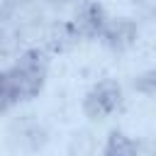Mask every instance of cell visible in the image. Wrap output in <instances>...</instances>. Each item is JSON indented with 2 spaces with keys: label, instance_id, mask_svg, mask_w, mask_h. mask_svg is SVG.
<instances>
[{
  "label": "cell",
  "instance_id": "cell-9",
  "mask_svg": "<svg viewBox=\"0 0 156 156\" xmlns=\"http://www.w3.org/2000/svg\"><path fill=\"white\" fill-rule=\"evenodd\" d=\"M134 5H136V10H139L141 17L156 22V0H134Z\"/></svg>",
  "mask_w": 156,
  "mask_h": 156
},
{
  "label": "cell",
  "instance_id": "cell-5",
  "mask_svg": "<svg viewBox=\"0 0 156 156\" xmlns=\"http://www.w3.org/2000/svg\"><path fill=\"white\" fill-rule=\"evenodd\" d=\"M136 37H139V27H136V22L122 17V20H112V22H107V27H105L100 41H102L107 49H112V51H127V49L136 41Z\"/></svg>",
  "mask_w": 156,
  "mask_h": 156
},
{
  "label": "cell",
  "instance_id": "cell-2",
  "mask_svg": "<svg viewBox=\"0 0 156 156\" xmlns=\"http://www.w3.org/2000/svg\"><path fill=\"white\" fill-rule=\"evenodd\" d=\"M44 24L39 0H2L0 5V51H12L27 34Z\"/></svg>",
  "mask_w": 156,
  "mask_h": 156
},
{
  "label": "cell",
  "instance_id": "cell-7",
  "mask_svg": "<svg viewBox=\"0 0 156 156\" xmlns=\"http://www.w3.org/2000/svg\"><path fill=\"white\" fill-rule=\"evenodd\" d=\"M102 156H139V144L134 139H129L124 132H110Z\"/></svg>",
  "mask_w": 156,
  "mask_h": 156
},
{
  "label": "cell",
  "instance_id": "cell-3",
  "mask_svg": "<svg viewBox=\"0 0 156 156\" xmlns=\"http://www.w3.org/2000/svg\"><path fill=\"white\" fill-rule=\"evenodd\" d=\"M122 107V88L117 80L105 78L95 83L83 98V112L88 119H105Z\"/></svg>",
  "mask_w": 156,
  "mask_h": 156
},
{
  "label": "cell",
  "instance_id": "cell-10",
  "mask_svg": "<svg viewBox=\"0 0 156 156\" xmlns=\"http://www.w3.org/2000/svg\"><path fill=\"white\" fill-rule=\"evenodd\" d=\"M46 5H51V7H66V5H71L73 0H44Z\"/></svg>",
  "mask_w": 156,
  "mask_h": 156
},
{
  "label": "cell",
  "instance_id": "cell-6",
  "mask_svg": "<svg viewBox=\"0 0 156 156\" xmlns=\"http://www.w3.org/2000/svg\"><path fill=\"white\" fill-rule=\"evenodd\" d=\"M78 39H80V37H78V32H76L73 22H54V24L46 29V34H44V46H46V51H51V54H63V51H68Z\"/></svg>",
  "mask_w": 156,
  "mask_h": 156
},
{
  "label": "cell",
  "instance_id": "cell-4",
  "mask_svg": "<svg viewBox=\"0 0 156 156\" xmlns=\"http://www.w3.org/2000/svg\"><path fill=\"white\" fill-rule=\"evenodd\" d=\"M71 22H73L80 39H100L110 20H107V12L100 2H85Z\"/></svg>",
  "mask_w": 156,
  "mask_h": 156
},
{
  "label": "cell",
  "instance_id": "cell-1",
  "mask_svg": "<svg viewBox=\"0 0 156 156\" xmlns=\"http://www.w3.org/2000/svg\"><path fill=\"white\" fill-rule=\"evenodd\" d=\"M49 73V61L44 51L29 49L20 54V58L0 71V112H7L10 107L32 100L41 93Z\"/></svg>",
  "mask_w": 156,
  "mask_h": 156
},
{
  "label": "cell",
  "instance_id": "cell-8",
  "mask_svg": "<svg viewBox=\"0 0 156 156\" xmlns=\"http://www.w3.org/2000/svg\"><path fill=\"white\" fill-rule=\"evenodd\" d=\"M134 90H139L144 95H154L156 93V68L144 71L141 76H136L134 78Z\"/></svg>",
  "mask_w": 156,
  "mask_h": 156
}]
</instances>
